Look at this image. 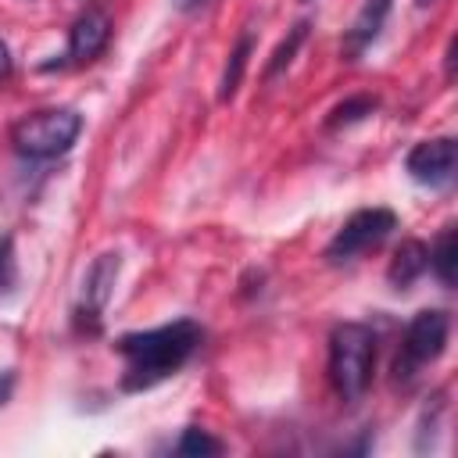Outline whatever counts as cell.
<instances>
[{
	"instance_id": "6da1fadb",
	"label": "cell",
	"mask_w": 458,
	"mask_h": 458,
	"mask_svg": "<svg viewBox=\"0 0 458 458\" xmlns=\"http://www.w3.org/2000/svg\"><path fill=\"white\" fill-rule=\"evenodd\" d=\"M200 344H204V326L197 318H175V322H165L154 329L122 333L114 340V351L125 361L122 390L140 394V390L165 383L200 351Z\"/></svg>"
},
{
	"instance_id": "7a4b0ae2",
	"label": "cell",
	"mask_w": 458,
	"mask_h": 458,
	"mask_svg": "<svg viewBox=\"0 0 458 458\" xmlns=\"http://www.w3.org/2000/svg\"><path fill=\"white\" fill-rule=\"evenodd\" d=\"M376 351L379 336L365 322H340L329 333V383L340 401L354 404L376 372Z\"/></svg>"
},
{
	"instance_id": "3957f363",
	"label": "cell",
	"mask_w": 458,
	"mask_h": 458,
	"mask_svg": "<svg viewBox=\"0 0 458 458\" xmlns=\"http://www.w3.org/2000/svg\"><path fill=\"white\" fill-rule=\"evenodd\" d=\"M82 132V114L72 107H47L18 118L11 125V147L14 154L29 161H54L75 147Z\"/></svg>"
},
{
	"instance_id": "277c9868",
	"label": "cell",
	"mask_w": 458,
	"mask_h": 458,
	"mask_svg": "<svg viewBox=\"0 0 458 458\" xmlns=\"http://www.w3.org/2000/svg\"><path fill=\"white\" fill-rule=\"evenodd\" d=\"M447 336H451V315L444 308H422L408 318L404 326V336L397 344V354H394V365H390V376L397 386H408L422 365L437 361L447 347Z\"/></svg>"
},
{
	"instance_id": "5b68a950",
	"label": "cell",
	"mask_w": 458,
	"mask_h": 458,
	"mask_svg": "<svg viewBox=\"0 0 458 458\" xmlns=\"http://www.w3.org/2000/svg\"><path fill=\"white\" fill-rule=\"evenodd\" d=\"M394 229H397V215H394L390 208H361V211H354V215L336 229V236L326 243V261H329V265H347V261H354L358 254L379 247Z\"/></svg>"
},
{
	"instance_id": "8992f818",
	"label": "cell",
	"mask_w": 458,
	"mask_h": 458,
	"mask_svg": "<svg viewBox=\"0 0 458 458\" xmlns=\"http://www.w3.org/2000/svg\"><path fill=\"white\" fill-rule=\"evenodd\" d=\"M118 272H122V254L118 250L97 254L93 265L86 268L82 290H79V304H75V326H79V333H86V336H97L100 333V318H104V308H107V301L114 293Z\"/></svg>"
},
{
	"instance_id": "52a82bcc",
	"label": "cell",
	"mask_w": 458,
	"mask_h": 458,
	"mask_svg": "<svg viewBox=\"0 0 458 458\" xmlns=\"http://www.w3.org/2000/svg\"><path fill=\"white\" fill-rule=\"evenodd\" d=\"M454 168H458V143L451 136L422 140L404 157V172L429 190H447L454 182Z\"/></svg>"
},
{
	"instance_id": "ba28073f",
	"label": "cell",
	"mask_w": 458,
	"mask_h": 458,
	"mask_svg": "<svg viewBox=\"0 0 458 458\" xmlns=\"http://www.w3.org/2000/svg\"><path fill=\"white\" fill-rule=\"evenodd\" d=\"M107 43H111V21H107L104 11L89 7V11H82L72 21V29H68V54L64 57L72 64H86V61H97L107 50Z\"/></svg>"
},
{
	"instance_id": "9c48e42d",
	"label": "cell",
	"mask_w": 458,
	"mask_h": 458,
	"mask_svg": "<svg viewBox=\"0 0 458 458\" xmlns=\"http://www.w3.org/2000/svg\"><path fill=\"white\" fill-rule=\"evenodd\" d=\"M390 7H394V0H365L361 4V11L354 14V21H351V29L344 36V61H358L379 39Z\"/></svg>"
},
{
	"instance_id": "30bf717a",
	"label": "cell",
	"mask_w": 458,
	"mask_h": 458,
	"mask_svg": "<svg viewBox=\"0 0 458 458\" xmlns=\"http://www.w3.org/2000/svg\"><path fill=\"white\" fill-rule=\"evenodd\" d=\"M429 268V247L415 236L401 240V247L394 250L390 265H386V283L394 290H408L415 279H422V272Z\"/></svg>"
},
{
	"instance_id": "8fae6325",
	"label": "cell",
	"mask_w": 458,
	"mask_h": 458,
	"mask_svg": "<svg viewBox=\"0 0 458 458\" xmlns=\"http://www.w3.org/2000/svg\"><path fill=\"white\" fill-rule=\"evenodd\" d=\"M250 50H254V36L250 32H240L236 47L229 50V61L222 68V79H218V100H233L240 82H243V72H247V61H250Z\"/></svg>"
},
{
	"instance_id": "7c38bea8",
	"label": "cell",
	"mask_w": 458,
	"mask_h": 458,
	"mask_svg": "<svg viewBox=\"0 0 458 458\" xmlns=\"http://www.w3.org/2000/svg\"><path fill=\"white\" fill-rule=\"evenodd\" d=\"M454 261H458V233L454 225H444L429 247V272L440 279V286H454Z\"/></svg>"
},
{
	"instance_id": "4fadbf2b",
	"label": "cell",
	"mask_w": 458,
	"mask_h": 458,
	"mask_svg": "<svg viewBox=\"0 0 458 458\" xmlns=\"http://www.w3.org/2000/svg\"><path fill=\"white\" fill-rule=\"evenodd\" d=\"M379 107V100L376 97H369V93H358V97H347L344 104H336L329 114H326V129L329 132H336V129H347V125H358V122H365L372 111Z\"/></svg>"
},
{
	"instance_id": "5bb4252c",
	"label": "cell",
	"mask_w": 458,
	"mask_h": 458,
	"mask_svg": "<svg viewBox=\"0 0 458 458\" xmlns=\"http://www.w3.org/2000/svg\"><path fill=\"white\" fill-rule=\"evenodd\" d=\"M308 29H311V21H304V18H301V21H297V25H293V29H290L283 39H279V47L272 50V57L265 61V79H276L283 68H290V61L297 57L301 43L308 39Z\"/></svg>"
},
{
	"instance_id": "9a60e30c",
	"label": "cell",
	"mask_w": 458,
	"mask_h": 458,
	"mask_svg": "<svg viewBox=\"0 0 458 458\" xmlns=\"http://www.w3.org/2000/svg\"><path fill=\"white\" fill-rule=\"evenodd\" d=\"M222 451H225V444L200 426H186L182 437L175 440V454H186V458H208V454H222Z\"/></svg>"
},
{
	"instance_id": "2e32d148",
	"label": "cell",
	"mask_w": 458,
	"mask_h": 458,
	"mask_svg": "<svg viewBox=\"0 0 458 458\" xmlns=\"http://www.w3.org/2000/svg\"><path fill=\"white\" fill-rule=\"evenodd\" d=\"M18 286V258H14V236H0V297H11Z\"/></svg>"
},
{
	"instance_id": "e0dca14e",
	"label": "cell",
	"mask_w": 458,
	"mask_h": 458,
	"mask_svg": "<svg viewBox=\"0 0 458 458\" xmlns=\"http://www.w3.org/2000/svg\"><path fill=\"white\" fill-rule=\"evenodd\" d=\"M14 383H18L14 369H0V408L11 401V394H14Z\"/></svg>"
},
{
	"instance_id": "ac0fdd59",
	"label": "cell",
	"mask_w": 458,
	"mask_h": 458,
	"mask_svg": "<svg viewBox=\"0 0 458 458\" xmlns=\"http://www.w3.org/2000/svg\"><path fill=\"white\" fill-rule=\"evenodd\" d=\"M11 72H14V57H11V47L0 39V82L11 79Z\"/></svg>"
},
{
	"instance_id": "d6986e66",
	"label": "cell",
	"mask_w": 458,
	"mask_h": 458,
	"mask_svg": "<svg viewBox=\"0 0 458 458\" xmlns=\"http://www.w3.org/2000/svg\"><path fill=\"white\" fill-rule=\"evenodd\" d=\"M454 47H458V39H451V43H447V79L454 75Z\"/></svg>"
},
{
	"instance_id": "ffe728a7",
	"label": "cell",
	"mask_w": 458,
	"mask_h": 458,
	"mask_svg": "<svg viewBox=\"0 0 458 458\" xmlns=\"http://www.w3.org/2000/svg\"><path fill=\"white\" fill-rule=\"evenodd\" d=\"M172 4H175L179 11H193V7H200L204 0H172Z\"/></svg>"
},
{
	"instance_id": "44dd1931",
	"label": "cell",
	"mask_w": 458,
	"mask_h": 458,
	"mask_svg": "<svg viewBox=\"0 0 458 458\" xmlns=\"http://www.w3.org/2000/svg\"><path fill=\"white\" fill-rule=\"evenodd\" d=\"M415 4H419V7H429V4H437V0H415Z\"/></svg>"
}]
</instances>
